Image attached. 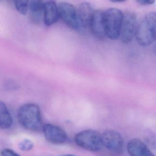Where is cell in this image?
I'll list each match as a JSON object with an SVG mask.
<instances>
[{"instance_id":"obj_21","label":"cell","mask_w":156,"mask_h":156,"mask_svg":"<svg viewBox=\"0 0 156 156\" xmlns=\"http://www.w3.org/2000/svg\"><path fill=\"white\" fill-rule=\"evenodd\" d=\"M76 156L75 155H72V154H66V155H61V156Z\"/></svg>"},{"instance_id":"obj_19","label":"cell","mask_w":156,"mask_h":156,"mask_svg":"<svg viewBox=\"0 0 156 156\" xmlns=\"http://www.w3.org/2000/svg\"><path fill=\"white\" fill-rule=\"evenodd\" d=\"M136 2L142 5H148L154 4L155 0H135Z\"/></svg>"},{"instance_id":"obj_5","label":"cell","mask_w":156,"mask_h":156,"mask_svg":"<svg viewBox=\"0 0 156 156\" xmlns=\"http://www.w3.org/2000/svg\"><path fill=\"white\" fill-rule=\"evenodd\" d=\"M137 17L133 12H127L123 14L119 38L124 44L132 42L135 35L136 30Z\"/></svg>"},{"instance_id":"obj_16","label":"cell","mask_w":156,"mask_h":156,"mask_svg":"<svg viewBox=\"0 0 156 156\" xmlns=\"http://www.w3.org/2000/svg\"><path fill=\"white\" fill-rule=\"evenodd\" d=\"M19 146V148L22 151H28L31 150L34 147V144L32 141L26 139L20 143Z\"/></svg>"},{"instance_id":"obj_15","label":"cell","mask_w":156,"mask_h":156,"mask_svg":"<svg viewBox=\"0 0 156 156\" xmlns=\"http://www.w3.org/2000/svg\"><path fill=\"white\" fill-rule=\"evenodd\" d=\"M15 6L18 12L25 15L27 12L29 0H13Z\"/></svg>"},{"instance_id":"obj_1","label":"cell","mask_w":156,"mask_h":156,"mask_svg":"<svg viewBox=\"0 0 156 156\" xmlns=\"http://www.w3.org/2000/svg\"><path fill=\"white\" fill-rule=\"evenodd\" d=\"M17 119L25 129L33 132L42 130L43 125L39 106L36 104L27 103L19 108Z\"/></svg>"},{"instance_id":"obj_17","label":"cell","mask_w":156,"mask_h":156,"mask_svg":"<svg viewBox=\"0 0 156 156\" xmlns=\"http://www.w3.org/2000/svg\"><path fill=\"white\" fill-rule=\"evenodd\" d=\"M4 86L5 89L7 90H14L18 88V84L13 80L6 81L4 84Z\"/></svg>"},{"instance_id":"obj_10","label":"cell","mask_w":156,"mask_h":156,"mask_svg":"<svg viewBox=\"0 0 156 156\" xmlns=\"http://www.w3.org/2000/svg\"><path fill=\"white\" fill-rule=\"evenodd\" d=\"M94 11L89 3L83 2L80 5L77 10L78 31H83L89 28L90 23Z\"/></svg>"},{"instance_id":"obj_14","label":"cell","mask_w":156,"mask_h":156,"mask_svg":"<svg viewBox=\"0 0 156 156\" xmlns=\"http://www.w3.org/2000/svg\"><path fill=\"white\" fill-rule=\"evenodd\" d=\"M12 124L13 118L7 106L0 101V129H8Z\"/></svg>"},{"instance_id":"obj_4","label":"cell","mask_w":156,"mask_h":156,"mask_svg":"<svg viewBox=\"0 0 156 156\" xmlns=\"http://www.w3.org/2000/svg\"><path fill=\"white\" fill-rule=\"evenodd\" d=\"M123 14L121 10L111 8L105 12L106 37L111 40L119 38Z\"/></svg>"},{"instance_id":"obj_6","label":"cell","mask_w":156,"mask_h":156,"mask_svg":"<svg viewBox=\"0 0 156 156\" xmlns=\"http://www.w3.org/2000/svg\"><path fill=\"white\" fill-rule=\"evenodd\" d=\"M60 18L71 29L78 31L77 9L73 5L67 2H61L58 6Z\"/></svg>"},{"instance_id":"obj_12","label":"cell","mask_w":156,"mask_h":156,"mask_svg":"<svg viewBox=\"0 0 156 156\" xmlns=\"http://www.w3.org/2000/svg\"><path fill=\"white\" fill-rule=\"evenodd\" d=\"M127 151L131 156H155L143 141L137 138L128 143Z\"/></svg>"},{"instance_id":"obj_20","label":"cell","mask_w":156,"mask_h":156,"mask_svg":"<svg viewBox=\"0 0 156 156\" xmlns=\"http://www.w3.org/2000/svg\"><path fill=\"white\" fill-rule=\"evenodd\" d=\"M110 1L113 3H121L127 0H110Z\"/></svg>"},{"instance_id":"obj_9","label":"cell","mask_w":156,"mask_h":156,"mask_svg":"<svg viewBox=\"0 0 156 156\" xmlns=\"http://www.w3.org/2000/svg\"><path fill=\"white\" fill-rule=\"evenodd\" d=\"M42 131L46 140L55 144H61L67 141V133L61 127L52 124L43 125Z\"/></svg>"},{"instance_id":"obj_11","label":"cell","mask_w":156,"mask_h":156,"mask_svg":"<svg viewBox=\"0 0 156 156\" xmlns=\"http://www.w3.org/2000/svg\"><path fill=\"white\" fill-rule=\"evenodd\" d=\"M59 19L58 8L55 1L50 0L45 3L43 20L45 24L48 26L52 25Z\"/></svg>"},{"instance_id":"obj_8","label":"cell","mask_w":156,"mask_h":156,"mask_svg":"<svg viewBox=\"0 0 156 156\" xmlns=\"http://www.w3.org/2000/svg\"><path fill=\"white\" fill-rule=\"evenodd\" d=\"M89 28L93 34L100 40L104 39L106 37L105 12L102 10H95L93 12Z\"/></svg>"},{"instance_id":"obj_3","label":"cell","mask_w":156,"mask_h":156,"mask_svg":"<svg viewBox=\"0 0 156 156\" xmlns=\"http://www.w3.org/2000/svg\"><path fill=\"white\" fill-rule=\"evenodd\" d=\"M74 141L77 145L91 152H99L103 147L101 135L91 129L78 133L74 137Z\"/></svg>"},{"instance_id":"obj_18","label":"cell","mask_w":156,"mask_h":156,"mask_svg":"<svg viewBox=\"0 0 156 156\" xmlns=\"http://www.w3.org/2000/svg\"><path fill=\"white\" fill-rule=\"evenodd\" d=\"M0 156H21L19 154L9 148H5L0 151Z\"/></svg>"},{"instance_id":"obj_13","label":"cell","mask_w":156,"mask_h":156,"mask_svg":"<svg viewBox=\"0 0 156 156\" xmlns=\"http://www.w3.org/2000/svg\"><path fill=\"white\" fill-rule=\"evenodd\" d=\"M44 5L43 0H30L29 7L31 18L34 23H39L43 19Z\"/></svg>"},{"instance_id":"obj_2","label":"cell","mask_w":156,"mask_h":156,"mask_svg":"<svg viewBox=\"0 0 156 156\" xmlns=\"http://www.w3.org/2000/svg\"><path fill=\"white\" fill-rule=\"evenodd\" d=\"M156 14L151 12L144 17L136 28L135 36L138 44L142 46H147L155 39Z\"/></svg>"},{"instance_id":"obj_7","label":"cell","mask_w":156,"mask_h":156,"mask_svg":"<svg viewBox=\"0 0 156 156\" xmlns=\"http://www.w3.org/2000/svg\"><path fill=\"white\" fill-rule=\"evenodd\" d=\"M103 146L114 153H120L124 147V140L120 133L114 130H107L101 135Z\"/></svg>"}]
</instances>
